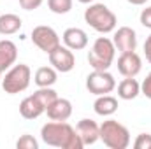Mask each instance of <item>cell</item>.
<instances>
[{
  "mask_svg": "<svg viewBox=\"0 0 151 149\" xmlns=\"http://www.w3.org/2000/svg\"><path fill=\"white\" fill-rule=\"evenodd\" d=\"M16 148L18 149H37L39 144H37V140H35L32 135L25 133V135H21L19 140L16 142Z\"/></svg>",
  "mask_w": 151,
  "mask_h": 149,
  "instance_id": "obj_22",
  "label": "cell"
},
{
  "mask_svg": "<svg viewBox=\"0 0 151 149\" xmlns=\"http://www.w3.org/2000/svg\"><path fill=\"white\" fill-rule=\"evenodd\" d=\"M114 56H116V47L113 39L99 37L88 53V63L93 70H109L114 62Z\"/></svg>",
  "mask_w": 151,
  "mask_h": 149,
  "instance_id": "obj_3",
  "label": "cell"
},
{
  "mask_svg": "<svg viewBox=\"0 0 151 149\" xmlns=\"http://www.w3.org/2000/svg\"><path fill=\"white\" fill-rule=\"evenodd\" d=\"M32 42L40 51L49 54L51 51H55L60 46V37L55 32V28H51L47 25H39V27H35L32 30Z\"/></svg>",
  "mask_w": 151,
  "mask_h": 149,
  "instance_id": "obj_7",
  "label": "cell"
},
{
  "mask_svg": "<svg viewBox=\"0 0 151 149\" xmlns=\"http://www.w3.org/2000/svg\"><path fill=\"white\" fill-rule=\"evenodd\" d=\"M86 90L95 97L109 95L116 90V79L109 70H93L86 77Z\"/></svg>",
  "mask_w": 151,
  "mask_h": 149,
  "instance_id": "obj_6",
  "label": "cell"
},
{
  "mask_svg": "<svg viewBox=\"0 0 151 149\" xmlns=\"http://www.w3.org/2000/svg\"><path fill=\"white\" fill-rule=\"evenodd\" d=\"M128 4H132V5H144L148 0H127Z\"/></svg>",
  "mask_w": 151,
  "mask_h": 149,
  "instance_id": "obj_28",
  "label": "cell"
},
{
  "mask_svg": "<svg viewBox=\"0 0 151 149\" xmlns=\"http://www.w3.org/2000/svg\"><path fill=\"white\" fill-rule=\"evenodd\" d=\"M46 114L51 121H67L70 116H72V102L67 100V98H56L47 109Z\"/></svg>",
  "mask_w": 151,
  "mask_h": 149,
  "instance_id": "obj_13",
  "label": "cell"
},
{
  "mask_svg": "<svg viewBox=\"0 0 151 149\" xmlns=\"http://www.w3.org/2000/svg\"><path fill=\"white\" fill-rule=\"evenodd\" d=\"M142 69V60L135 51L121 53L118 58V72L123 77H135Z\"/></svg>",
  "mask_w": 151,
  "mask_h": 149,
  "instance_id": "obj_9",
  "label": "cell"
},
{
  "mask_svg": "<svg viewBox=\"0 0 151 149\" xmlns=\"http://www.w3.org/2000/svg\"><path fill=\"white\" fill-rule=\"evenodd\" d=\"M100 140L109 149H127L130 146V132L116 119H107L100 125Z\"/></svg>",
  "mask_w": 151,
  "mask_h": 149,
  "instance_id": "obj_4",
  "label": "cell"
},
{
  "mask_svg": "<svg viewBox=\"0 0 151 149\" xmlns=\"http://www.w3.org/2000/svg\"><path fill=\"white\" fill-rule=\"evenodd\" d=\"M72 0H47V7L55 14H67L72 9Z\"/></svg>",
  "mask_w": 151,
  "mask_h": 149,
  "instance_id": "obj_21",
  "label": "cell"
},
{
  "mask_svg": "<svg viewBox=\"0 0 151 149\" xmlns=\"http://www.w3.org/2000/svg\"><path fill=\"white\" fill-rule=\"evenodd\" d=\"M113 42H114V47L119 53L135 51V47H137V34L130 27H119L118 30H114Z\"/></svg>",
  "mask_w": 151,
  "mask_h": 149,
  "instance_id": "obj_10",
  "label": "cell"
},
{
  "mask_svg": "<svg viewBox=\"0 0 151 149\" xmlns=\"http://www.w3.org/2000/svg\"><path fill=\"white\" fill-rule=\"evenodd\" d=\"M18 60V47L12 40L4 39L0 40V84H2V74L11 69Z\"/></svg>",
  "mask_w": 151,
  "mask_h": 149,
  "instance_id": "obj_12",
  "label": "cell"
},
{
  "mask_svg": "<svg viewBox=\"0 0 151 149\" xmlns=\"http://www.w3.org/2000/svg\"><path fill=\"white\" fill-rule=\"evenodd\" d=\"M76 132L83 140V146H93L97 140H100V126L93 119H81L76 126Z\"/></svg>",
  "mask_w": 151,
  "mask_h": 149,
  "instance_id": "obj_11",
  "label": "cell"
},
{
  "mask_svg": "<svg viewBox=\"0 0 151 149\" xmlns=\"http://www.w3.org/2000/svg\"><path fill=\"white\" fill-rule=\"evenodd\" d=\"M84 21L99 34H111L116 30L118 18L106 4H90L84 11Z\"/></svg>",
  "mask_w": 151,
  "mask_h": 149,
  "instance_id": "obj_2",
  "label": "cell"
},
{
  "mask_svg": "<svg viewBox=\"0 0 151 149\" xmlns=\"http://www.w3.org/2000/svg\"><path fill=\"white\" fill-rule=\"evenodd\" d=\"M40 139L44 144L62 149H83V140L79 139L76 128L67 121H49L40 128Z\"/></svg>",
  "mask_w": 151,
  "mask_h": 149,
  "instance_id": "obj_1",
  "label": "cell"
},
{
  "mask_svg": "<svg viewBox=\"0 0 151 149\" xmlns=\"http://www.w3.org/2000/svg\"><path fill=\"white\" fill-rule=\"evenodd\" d=\"M21 25H23V21L18 14H12V12L0 14V34L2 35H12V34L19 32Z\"/></svg>",
  "mask_w": 151,
  "mask_h": 149,
  "instance_id": "obj_18",
  "label": "cell"
},
{
  "mask_svg": "<svg viewBox=\"0 0 151 149\" xmlns=\"http://www.w3.org/2000/svg\"><path fill=\"white\" fill-rule=\"evenodd\" d=\"M44 112H46V109L40 105V102H39L34 95L23 98L21 104H19V114L25 119H37L39 116L44 114Z\"/></svg>",
  "mask_w": 151,
  "mask_h": 149,
  "instance_id": "obj_15",
  "label": "cell"
},
{
  "mask_svg": "<svg viewBox=\"0 0 151 149\" xmlns=\"http://www.w3.org/2000/svg\"><path fill=\"white\" fill-rule=\"evenodd\" d=\"M44 0H19V5L25 9V11H35L42 5Z\"/></svg>",
  "mask_w": 151,
  "mask_h": 149,
  "instance_id": "obj_25",
  "label": "cell"
},
{
  "mask_svg": "<svg viewBox=\"0 0 151 149\" xmlns=\"http://www.w3.org/2000/svg\"><path fill=\"white\" fill-rule=\"evenodd\" d=\"M135 149H151V133H141L137 135L135 142H134Z\"/></svg>",
  "mask_w": 151,
  "mask_h": 149,
  "instance_id": "obj_23",
  "label": "cell"
},
{
  "mask_svg": "<svg viewBox=\"0 0 151 149\" xmlns=\"http://www.w3.org/2000/svg\"><path fill=\"white\" fill-rule=\"evenodd\" d=\"M93 111L102 117L113 116L118 111V98H114L113 95H99L93 104Z\"/></svg>",
  "mask_w": 151,
  "mask_h": 149,
  "instance_id": "obj_16",
  "label": "cell"
},
{
  "mask_svg": "<svg viewBox=\"0 0 151 149\" xmlns=\"http://www.w3.org/2000/svg\"><path fill=\"white\" fill-rule=\"evenodd\" d=\"M62 39H63V44L72 51H81L88 46V34L83 28H77V27L67 28L63 32Z\"/></svg>",
  "mask_w": 151,
  "mask_h": 149,
  "instance_id": "obj_14",
  "label": "cell"
},
{
  "mask_svg": "<svg viewBox=\"0 0 151 149\" xmlns=\"http://www.w3.org/2000/svg\"><path fill=\"white\" fill-rule=\"evenodd\" d=\"M30 81H32L30 67L25 63H19V65L11 67L5 72V75H2V88L7 95H16V93L25 91L30 86Z\"/></svg>",
  "mask_w": 151,
  "mask_h": 149,
  "instance_id": "obj_5",
  "label": "cell"
},
{
  "mask_svg": "<svg viewBox=\"0 0 151 149\" xmlns=\"http://www.w3.org/2000/svg\"><path fill=\"white\" fill-rule=\"evenodd\" d=\"M141 93V84L134 77H125L118 84V97L121 100H134Z\"/></svg>",
  "mask_w": 151,
  "mask_h": 149,
  "instance_id": "obj_17",
  "label": "cell"
},
{
  "mask_svg": "<svg viewBox=\"0 0 151 149\" xmlns=\"http://www.w3.org/2000/svg\"><path fill=\"white\" fill-rule=\"evenodd\" d=\"M144 56H146V60L151 63V35L146 37V42H144Z\"/></svg>",
  "mask_w": 151,
  "mask_h": 149,
  "instance_id": "obj_27",
  "label": "cell"
},
{
  "mask_svg": "<svg viewBox=\"0 0 151 149\" xmlns=\"http://www.w3.org/2000/svg\"><path fill=\"white\" fill-rule=\"evenodd\" d=\"M34 97L40 102V105H42L44 109H47V107H49V105L58 98V93L49 86V88H39L37 91L34 93Z\"/></svg>",
  "mask_w": 151,
  "mask_h": 149,
  "instance_id": "obj_20",
  "label": "cell"
},
{
  "mask_svg": "<svg viewBox=\"0 0 151 149\" xmlns=\"http://www.w3.org/2000/svg\"><path fill=\"white\" fill-rule=\"evenodd\" d=\"M58 79V70L55 67H40L34 75V82L39 88H49L56 82Z\"/></svg>",
  "mask_w": 151,
  "mask_h": 149,
  "instance_id": "obj_19",
  "label": "cell"
},
{
  "mask_svg": "<svg viewBox=\"0 0 151 149\" xmlns=\"http://www.w3.org/2000/svg\"><path fill=\"white\" fill-rule=\"evenodd\" d=\"M141 93H142L146 98H150L151 100V72L146 75V79H144L142 84H141Z\"/></svg>",
  "mask_w": 151,
  "mask_h": 149,
  "instance_id": "obj_26",
  "label": "cell"
},
{
  "mask_svg": "<svg viewBox=\"0 0 151 149\" xmlns=\"http://www.w3.org/2000/svg\"><path fill=\"white\" fill-rule=\"evenodd\" d=\"M77 2H81V4H93L95 0H77Z\"/></svg>",
  "mask_w": 151,
  "mask_h": 149,
  "instance_id": "obj_29",
  "label": "cell"
},
{
  "mask_svg": "<svg viewBox=\"0 0 151 149\" xmlns=\"http://www.w3.org/2000/svg\"><path fill=\"white\" fill-rule=\"evenodd\" d=\"M139 19H141V25H142L144 28H150L151 30V5L150 7H146V9H142Z\"/></svg>",
  "mask_w": 151,
  "mask_h": 149,
  "instance_id": "obj_24",
  "label": "cell"
},
{
  "mask_svg": "<svg viewBox=\"0 0 151 149\" xmlns=\"http://www.w3.org/2000/svg\"><path fill=\"white\" fill-rule=\"evenodd\" d=\"M49 63H51V67H55L58 72H62V74H67V72H70L72 69L76 67V56L74 53H72V49H69L67 46H58L55 51H51L49 54Z\"/></svg>",
  "mask_w": 151,
  "mask_h": 149,
  "instance_id": "obj_8",
  "label": "cell"
}]
</instances>
